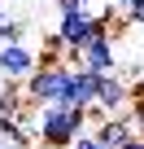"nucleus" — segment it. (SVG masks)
I'll return each instance as SVG.
<instances>
[{
	"instance_id": "nucleus-3",
	"label": "nucleus",
	"mask_w": 144,
	"mask_h": 149,
	"mask_svg": "<svg viewBox=\"0 0 144 149\" xmlns=\"http://www.w3.org/2000/svg\"><path fill=\"white\" fill-rule=\"evenodd\" d=\"M70 66H88L96 74H118V44H114V35H92L70 57Z\"/></svg>"
},
{
	"instance_id": "nucleus-17",
	"label": "nucleus",
	"mask_w": 144,
	"mask_h": 149,
	"mask_svg": "<svg viewBox=\"0 0 144 149\" xmlns=\"http://www.w3.org/2000/svg\"><path fill=\"white\" fill-rule=\"evenodd\" d=\"M105 5H114V9H127V5H131V0H105Z\"/></svg>"
},
{
	"instance_id": "nucleus-11",
	"label": "nucleus",
	"mask_w": 144,
	"mask_h": 149,
	"mask_svg": "<svg viewBox=\"0 0 144 149\" xmlns=\"http://www.w3.org/2000/svg\"><path fill=\"white\" fill-rule=\"evenodd\" d=\"M0 44H26V26L9 18L5 26H0Z\"/></svg>"
},
{
	"instance_id": "nucleus-4",
	"label": "nucleus",
	"mask_w": 144,
	"mask_h": 149,
	"mask_svg": "<svg viewBox=\"0 0 144 149\" xmlns=\"http://www.w3.org/2000/svg\"><path fill=\"white\" fill-rule=\"evenodd\" d=\"M96 84L101 74L88 70V66H70V79H65V92H61V105H74V110H88L96 101Z\"/></svg>"
},
{
	"instance_id": "nucleus-18",
	"label": "nucleus",
	"mask_w": 144,
	"mask_h": 149,
	"mask_svg": "<svg viewBox=\"0 0 144 149\" xmlns=\"http://www.w3.org/2000/svg\"><path fill=\"white\" fill-rule=\"evenodd\" d=\"M5 22H9V13H5V0H0V26H5Z\"/></svg>"
},
{
	"instance_id": "nucleus-14",
	"label": "nucleus",
	"mask_w": 144,
	"mask_h": 149,
	"mask_svg": "<svg viewBox=\"0 0 144 149\" xmlns=\"http://www.w3.org/2000/svg\"><path fill=\"white\" fill-rule=\"evenodd\" d=\"M131 105H144V70H140V79L131 84Z\"/></svg>"
},
{
	"instance_id": "nucleus-15",
	"label": "nucleus",
	"mask_w": 144,
	"mask_h": 149,
	"mask_svg": "<svg viewBox=\"0 0 144 149\" xmlns=\"http://www.w3.org/2000/svg\"><path fill=\"white\" fill-rule=\"evenodd\" d=\"M57 9H61V13H74V9H83V5H79V0H57Z\"/></svg>"
},
{
	"instance_id": "nucleus-16",
	"label": "nucleus",
	"mask_w": 144,
	"mask_h": 149,
	"mask_svg": "<svg viewBox=\"0 0 144 149\" xmlns=\"http://www.w3.org/2000/svg\"><path fill=\"white\" fill-rule=\"evenodd\" d=\"M122 149H144V136H131V140H127Z\"/></svg>"
},
{
	"instance_id": "nucleus-9",
	"label": "nucleus",
	"mask_w": 144,
	"mask_h": 149,
	"mask_svg": "<svg viewBox=\"0 0 144 149\" xmlns=\"http://www.w3.org/2000/svg\"><path fill=\"white\" fill-rule=\"evenodd\" d=\"M26 105H31V101H26L22 84H9L5 92H0V118H18V114H22Z\"/></svg>"
},
{
	"instance_id": "nucleus-6",
	"label": "nucleus",
	"mask_w": 144,
	"mask_h": 149,
	"mask_svg": "<svg viewBox=\"0 0 144 149\" xmlns=\"http://www.w3.org/2000/svg\"><path fill=\"white\" fill-rule=\"evenodd\" d=\"M35 66H39V57L26 44H0V74H5V84H22Z\"/></svg>"
},
{
	"instance_id": "nucleus-2",
	"label": "nucleus",
	"mask_w": 144,
	"mask_h": 149,
	"mask_svg": "<svg viewBox=\"0 0 144 149\" xmlns=\"http://www.w3.org/2000/svg\"><path fill=\"white\" fill-rule=\"evenodd\" d=\"M65 79H70V61L39 66V70H31L26 79H22V92H26V101H31V105H52V101H61Z\"/></svg>"
},
{
	"instance_id": "nucleus-5",
	"label": "nucleus",
	"mask_w": 144,
	"mask_h": 149,
	"mask_svg": "<svg viewBox=\"0 0 144 149\" xmlns=\"http://www.w3.org/2000/svg\"><path fill=\"white\" fill-rule=\"evenodd\" d=\"M92 105H96L101 114H127V105H131V84L122 79V74H101Z\"/></svg>"
},
{
	"instance_id": "nucleus-1",
	"label": "nucleus",
	"mask_w": 144,
	"mask_h": 149,
	"mask_svg": "<svg viewBox=\"0 0 144 149\" xmlns=\"http://www.w3.org/2000/svg\"><path fill=\"white\" fill-rule=\"evenodd\" d=\"M18 118H22V127H26V132H39L44 149H70L79 132H88V110L61 105V101L39 105V110H35V105H26Z\"/></svg>"
},
{
	"instance_id": "nucleus-7",
	"label": "nucleus",
	"mask_w": 144,
	"mask_h": 149,
	"mask_svg": "<svg viewBox=\"0 0 144 149\" xmlns=\"http://www.w3.org/2000/svg\"><path fill=\"white\" fill-rule=\"evenodd\" d=\"M61 44H65V61L74 57L88 40H92V13L88 9H74V13H61V26H57Z\"/></svg>"
},
{
	"instance_id": "nucleus-8",
	"label": "nucleus",
	"mask_w": 144,
	"mask_h": 149,
	"mask_svg": "<svg viewBox=\"0 0 144 149\" xmlns=\"http://www.w3.org/2000/svg\"><path fill=\"white\" fill-rule=\"evenodd\" d=\"M92 132H96V140H101L105 149H122V145L135 136V127H131V118H127V114H105Z\"/></svg>"
},
{
	"instance_id": "nucleus-13",
	"label": "nucleus",
	"mask_w": 144,
	"mask_h": 149,
	"mask_svg": "<svg viewBox=\"0 0 144 149\" xmlns=\"http://www.w3.org/2000/svg\"><path fill=\"white\" fill-rule=\"evenodd\" d=\"M127 18H131V26H144V0H131V5H127Z\"/></svg>"
},
{
	"instance_id": "nucleus-12",
	"label": "nucleus",
	"mask_w": 144,
	"mask_h": 149,
	"mask_svg": "<svg viewBox=\"0 0 144 149\" xmlns=\"http://www.w3.org/2000/svg\"><path fill=\"white\" fill-rule=\"evenodd\" d=\"M70 149H105V145L96 140V132H79V136H74V145H70Z\"/></svg>"
},
{
	"instance_id": "nucleus-10",
	"label": "nucleus",
	"mask_w": 144,
	"mask_h": 149,
	"mask_svg": "<svg viewBox=\"0 0 144 149\" xmlns=\"http://www.w3.org/2000/svg\"><path fill=\"white\" fill-rule=\"evenodd\" d=\"M0 136H5L13 149H26L31 145V132L22 127V118H0Z\"/></svg>"
}]
</instances>
